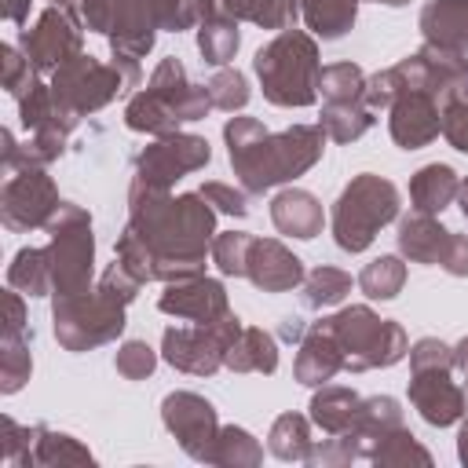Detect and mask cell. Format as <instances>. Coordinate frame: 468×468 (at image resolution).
<instances>
[{
	"mask_svg": "<svg viewBox=\"0 0 468 468\" xmlns=\"http://www.w3.org/2000/svg\"><path fill=\"white\" fill-rule=\"evenodd\" d=\"M402 282H406V267H402L395 256H380V260H373V263L358 274L362 292L373 296V300H391V296L402 289Z\"/></svg>",
	"mask_w": 468,
	"mask_h": 468,
	"instance_id": "f1b7e54d",
	"label": "cell"
},
{
	"mask_svg": "<svg viewBox=\"0 0 468 468\" xmlns=\"http://www.w3.org/2000/svg\"><path fill=\"white\" fill-rule=\"evenodd\" d=\"M428 44L464 51L468 48V0H431L420 15Z\"/></svg>",
	"mask_w": 468,
	"mask_h": 468,
	"instance_id": "ac0fdd59",
	"label": "cell"
},
{
	"mask_svg": "<svg viewBox=\"0 0 468 468\" xmlns=\"http://www.w3.org/2000/svg\"><path fill=\"white\" fill-rule=\"evenodd\" d=\"M325 329L336 336L344 355V366L369 369V366H391L406 355V336L395 322H380L369 307H347L333 318H325Z\"/></svg>",
	"mask_w": 468,
	"mask_h": 468,
	"instance_id": "277c9868",
	"label": "cell"
},
{
	"mask_svg": "<svg viewBox=\"0 0 468 468\" xmlns=\"http://www.w3.org/2000/svg\"><path fill=\"white\" fill-rule=\"evenodd\" d=\"M223 351H227V344L212 322H201V329H168L165 333V358L186 373H212L223 362Z\"/></svg>",
	"mask_w": 468,
	"mask_h": 468,
	"instance_id": "7c38bea8",
	"label": "cell"
},
{
	"mask_svg": "<svg viewBox=\"0 0 468 468\" xmlns=\"http://www.w3.org/2000/svg\"><path fill=\"white\" fill-rule=\"evenodd\" d=\"M245 274H249L260 289H267V292H285V289H292V285L303 282L300 260H296L282 241H252Z\"/></svg>",
	"mask_w": 468,
	"mask_h": 468,
	"instance_id": "9a60e30c",
	"label": "cell"
},
{
	"mask_svg": "<svg viewBox=\"0 0 468 468\" xmlns=\"http://www.w3.org/2000/svg\"><path fill=\"white\" fill-rule=\"evenodd\" d=\"M461 91H464V102H468V77H464V84H461Z\"/></svg>",
	"mask_w": 468,
	"mask_h": 468,
	"instance_id": "f6af8a7d",
	"label": "cell"
},
{
	"mask_svg": "<svg viewBox=\"0 0 468 468\" xmlns=\"http://www.w3.org/2000/svg\"><path fill=\"white\" fill-rule=\"evenodd\" d=\"M15 336L18 333H7V344H4V391H15L29 373V355H22V344Z\"/></svg>",
	"mask_w": 468,
	"mask_h": 468,
	"instance_id": "8d00e7d4",
	"label": "cell"
},
{
	"mask_svg": "<svg viewBox=\"0 0 468 468\" xmlns=\"http://www.w3.org/2000/svg\"><path fill=\"white\" fill-rule=\"evenodd\" d=\"M347 292H351V274H344V271H336V267H318V271H311L307 282H303V303H307V307L340 303Z\"/></svg>",
	"mask_w": 468,
	"mask_h": 468,
	"instance_id": "4316f807",
	"label": "cell"
},
{
	"mask_svg": "<svg viewBox=\"0 0 468 468\" xmlns=\"http://www.w3.org/2000/svg\"><path fill=\"white\" fill-rule=\"evenodd\" d=\"M340 366H344V355H340L336 336L325 329V322H322V325H314V329L307 333L303 347H300L296 377H300L303 384H325Z\"/></svg>",
	"mask_w": 468,
	"mask_h": 468,
	"instance_id": "ffe728a7",
	"label": "cell"
},
{
	"mask_svg": "<svg viewBox=\"0 0 468 468\" xmlns=\"http://www.w3.org/2000/svg\"><path fill=\"white\" fill-rule=\"evenodd\" d=\"M223 362L230 369H260V373H271L278 366V351H274V340L263 333V329H241L234 336V344L227 347Z\"/></svg>",
	"mask_w": 468,
	"mask_h": 468,
	"instance_id": "7402d4cb",
	"label": "cell"
},
{
	"mask_svg": "<svg viewBox=\"0 0 468 468\" xmlns=\"http://www.w3.org/2000/svg\"><path fill=\"white\" fill-rule=\"evenodd\" d=\"M117 369H121L124 377L139 380V377H146V373L154 369V351H150L146 344L132 340V344H124V347L117 351Z\"/></svg>",
	"mask_w": 468,
	"mask_h": 468,
	"instance_id": "e575fe53",
	"label": "cell"
},
{
	"mask_svg": "<svg viewBox=\"0 0 468 468\" xmlns=\"http://www.w3.org/2000/svg\"><path fill=\"white\" fill-rule=\"evenodd\" d=\"M22 40H26V55H29L33 66H40V69H48V66H55V62H66V55H73L77 44H80L73 22H69L66 15H58V11H48V15L37 22V29L26 33Z\"/></svg>",
	"mask_w": 468,
	"mask_h": 468,
	"instance_id": "2e32d148",
	"label": "cell"
},
{
	"mask_svg": "<svg viewBox=\"0 0 468 468\" xmlns=\"http://www.w3.org/2000/svg\"><path fill=\"white\" fill-rule=\"evenodd\" d=\"M303 18L318 37H340L355 22V0H300Z\"/></svg>",
	"mask_w": 468,
	"mask_h": 468,
	"instance_id": "cb8c5ba5",
	"label": "cell"
},
{
	"mask_svg": "<svg viewBox=\"0 0 468 468\" xmlns=\"http://www.w3.org/2000/svg\"><path fill=\"white\" fill-rule=\"evenodd\" d=\"M208 161V143L197 135H172L165 143H154L143 157H139V179L150 186H168L172 179H179L183 172H194Z\"/></svg>",
	"mask_w": 468,
	"mask_h": 468,
	"instance_id": "ba28073f",
	"label": "cell"
},
{
	"mask_svg": "<svg viewBox=\"0 0 468 468\" xmlns=\"http://www.w3.org/2000/svg\"><path fill=\"white\" fill-rule=\"evenodd\" d=\"M442 267H446L450 274H468V238H464V234H453Z\"/></svg>",
	"mask_w": 468,
	"mask_h": 468,
	"instance_id": "ab89813d",
	"label": "cell"
},
{
	"mask_svg": "<svg viewBox=\"0 0 468 468\" xmlns=\"http://www.w3.org/2000/svg\"><path fill=\"white\" fill-rule=\"evenodd\" d=\"M165 424L176 431V439L186 446V453L208 461V446L216 442V413L205 399L190 395V391H179V395H168L165 399Z\"/></svg>",
	"mask_w": 468,
	"mask_h": 468,
	"instance_id": "9c48e42d",
	"label": "cell"
},
{
	"mask_svg": "<svg viewBox=\"0 0 468 468\" xmlns=\"http://www.w3.org/2000/svg\"><path fill=\"white\" fill-rule=\"evenodd\" d=\"M442 132V113L435 106V95L428 91H402L391 102V135L399 146L417 150L431 143Z\"/></svg>",
	"mask_w": 468,
	"mask_h": 468,
	"instance_id": "30bf717a",
	"label": "cell"
},
{
	"mask_svg": "<svg viewBox=\"0 0 468 468\" xmlns=\"http://www.w3.org/2000/svg\"><path fill=\"white\" fill-rule=\"evenodd\" d=\"M256 73H260L263 95L271 102H278V106H307V102H314L322 66H318L311 37H303L296 29H285L278 40L260 48Z\"/></svg>",
	"mask_w": 468,
	"mask_h": 468,
	"instance_id": "7a4b0ae2",
	"label": "cell"
},
{
	"mask_svg": "<svg viewBox=\"0 0 468 468\" xmlns=\"http://www.w3.org/2000/svg\"><path fill=\"white\" fill-rule=\"evenodd\" d=\"M384 4H406V0H384Z\"/></svg>",
	"mask_w": 468,
	"mask_h": 468,
	"instance_id": "bcb514c9",
	"label": "cell"
},
{
	"mask_svg": "<svg viewBox=\"0 0 468 468\" xmlns=\"http://www.w3.org/2000/svg\"><path fill=\"white\" fill-rule=\"evenodd\" d=\"M208 99L219 110H238V106L249 102V84H245V77L238 69H223V73H216L208 80Z\"/></svg>",
	"mask_w": 468,
	"mask_h": 468,
	"instance_id": "d6a6232c",
	"label": "cell"
},
{
	"mask_svg": "<svg viewBox=\"0 0 468 468\" xmlns=\"http://www.w3.org/2000/svg\"><path fill=\"white\" fill-rule=\"evenodd\" d=\"M11 285H22L29 296H44L48 285H51V263H48V252L40 249H22L15 256V267H11Z\"/></svg>",
	"mask_w": 468,
	"mask_h": 468,
	"instance_id": "f546056e",
	"label": "cell"
},
{
	"mask_svg": "<svg viewBox=\"0 0 468 468\" xmlns=\"http://www.w3.org/2000/svg\"><path fill=\"white\" fill-rule=\"evenodd\" d=\"M450 241H453V234L442 230L428 212L406 216L399 227V249L417 263H442L450 252Z\"/></svg>",
	"mask_w": 468,
	"mask_h": 468,
	"instance_id": "e0dca14e",
	"label": "cell"
},
{
	"mask_svg": "<svg viewBox=\"0 0 468 468\" xmlns=\"http://www.w3.org/2000/svg\"><path fill=\"white\" fill-rule=\"evenodd\" d=\"M22 11H26V4H22V0H7V15H11L15 22H22Z\"/></svg>",
	"mask_w": 468,
	"mask_h": 468,
	"instance_id": "b9f144b4",
	"label": "cell"
},
{
	"mask_svg": "<svg viewBox=\"0 0 468 468\" xmlns=\"http://www.w3.org/2000/svg\"><path fill=\"white\" fill-rule=\"evenodd\" d=\"M461 461H468V424L461 428Z\"/></svg>",
	"mask_w": 468,
	"mask_h": 468,
	"instance_id": "7bdbcfd3",
	"label": "cell"
},
{
	"mask_svg": "<svg viewBox=\"0 0 468 468\" xmlns=\"http://www.w3.org/2000/svg\"><path fill=\"white\" fill-rule=\"evenodd\" d=\"M124 303H117L113 296H106L102 289L95 296L77 292V296H58L55 303V333L66 347L80 351L91 344H102L110 336H117L124 329Z\"/></svg>",
	"mask_w": 468,
	"mask_h": 468,
	"instance_id": "8992f818",
	"label": "cell"
},
{
	"mask_svg": "<svg viewBox=\"0 0 468 468\" xmlns=\"http://www.w3.org/2000/svg\"><path fill=\"white\" fill-rule=\"evenodd\" d=\"M453 366L464 373V391H468V340H461V347L453 351Z\"/></svg>",
	"mask_w": 468,
	"mask_h": 468,
	"instance_id": "60d3db41",
	"label": "cell"
},
{
	"mask_svg": "<svg viewBox=\"0 0 468 468\" xmlns=\"http://www.w3.org/2000/svg\"><path fill=\"white\" fill-rule=\"evenodd\" d=\"M457 190H461V186H457V176H453V168H446V165H428V168H420V172L413 176V183H410L413 208H417V212H428V216H431V212H442Z\"/></svg>",
	"mask_w": 468,
	"mask_h": 468,
	"instance_id": "44dd1931",
	"label": "cell"
},
{
	"mask_svg": "<svg viewBox=\"0 0 468 468\" xmlns=\"http://www.w3.org/2000/svg\"><path fill=\"white\" fill-rule=\"evenodd\" d=\"M121 91V77L117 69H106L99 66L95 58H77L69 66H62L55 73V88H51V99L55 106H66V113H80V110H95L102 106L106 99H113Z\"/></svg>",
	"mask_w": 468,
	"mask_h": 468,
	"instance_id": "52a82bcc",
	"label": "cell"
},
{
	"mask_svg": "<svg viewBox=\"0 0 468 468\" xmlns=\"http://www.w3.org/2000/svg\"><path fill=\"white\" fill-rule=\"evenodd\" d=\"M227 143H230V161L241 176V183L249 190H267L282 179L300 176L303 168H311L322 154V128H307L296 124L282 135H271L260 121L252 117H234L223 128Z\"/></svg>",
	"mask_w": 468,
	"mask_h": 468,
	"instance_id": "6da1fadb",
	"label": "cell"
},
{
	"mask_svg": "<svg viewBox=\"0 0 468 468\" xmlns=\"http://www.w3.org/2000/svg\"><path fill=\"white\" fill-rule=\"evenodd\" d=\"M369 124H373L369 110H362L358 102H329V106L322 110V124H318V128H322L329 139L347 143V139H358Z\"/></svg>",
	"mask_w": 468,
	"mask_h": 468,
	"instance_id": "d4e9b609",
	"label": "cell"
},
{
	"mask_svg": "<svg viewBox=\"0 0 468 468\" xmlns=\"http://www.w3.org/2000/svg\"><path fill=\"white\" fill-rule=\"evenodd\" d=\"M307 446H311V439H307V420H303V417L285 413V417L274 420L271 450H274L282 461H292V457L300 461V457H307Z\"/></svg>",
	"mask_w": 468,
	"mask_h": 468,
	"instance_id": "4dcf8cb0",
	"label": "cell"
},
{
	"mask_svg": "<svg viewBox=\"0 0 468 468\" xmlns=\"http://www.w3.org/2000/svg\"><path fill=\"white\" fill-rule=\"evenodd\" d=\"M201 197H205V201H216V208L234 212V216H245V212H249L245 194H238V190H230V186H223V183H205V186H201Z\"/></svg>",
	"mask_w": 468,
	"mask_h": 468,
	"instance_id": "f35d334b",
	"label": "cell"
},
{
	"mask_svg": "<svg viewBox=\"0 0 468 468\" xmlns=\"http://www.w3.org/2000/svg\"><path fill=\"white\" fill-rule=\"evenodd\" d=\"M410 399L428 424H450L464 413V391L450 380V369H413Z\"/></svg>",
	"mask_w": 468,
	"mask_h": 468,
	"instance_id": "4fadbf2b",
	"label": "cell"
},
{
	"mask_svg": "<svg viewBox=\"0 0 468 468\" xmlns=\"http://www.w3.org/2000/svg\"><path fill=\"white\" fill-rule=\"evenodd\" d=\"M399 212V194L388 179L380 176H358L336 201V212H333V234H336V245L347 249V252H362L373 234L395 219Z\"/></svg>",
	"mask_w": 468,
	"mask_h": 468,
	"instance_id": "3957f363",
	"label": "cell"
},
{
	"mask_svg": "<svg viewBox=\"0 0 468 468\" xmlns=\"http://www.w3.org/2000/svg\"><path fill=\"white\" fill-rule=\"evenodd\" d=\"M461 208H464V216H468V179L461 183Z\"/></svg>",
	"mask_w": 468,
	"mask_h": 468,
	"instance_id": "ee69618b",
	"label": "cell"
},
{
	"mask_svg": "<svg viewBox=\"0 0 468 468\" xmlns=\"http://www.w3.org/2000/svg\"><path fill=\"white\" fill-rule=\"evenodd\" d=\"M55 208H58V197H55L48 176H40V172H22L4 190V219L15 230L48 223V212H55Z\"/></svg>",
	"mask_w": 468,
	"mask_h": 468,
	"instance_id": "8fae6325",
	"label": "cell"
},
{
	"mask_svg": "<svg viewBox=\"0 0 468 468\" xmlns=\"http://www.w3.org/2000/svg\"><path fill=\"white\" fill-rule=\"evenodd\" d=\"M252 241H256V238H249V234H234V230H230V234H219V238L212 241V256H216L219 271H223V274H245Z\"/></svg>",
	"mask_w": 468,
	"mask_h": 468,
	"instance_id": "1f68e13d",
	"label": "cell"
},
{
	"mask_svg": "<svg viewBox=\"0 0 468 468\" xmlns=\"http://www.w3.org/2000/svg\"><path fill=\"white\" fill-rule=\"evenodd\" d=\"M358 406H362V402H358V395H355V391H344V388H325L322 395H314L311 413H314V420H318L325 431L340 435V431H347V428L355 424Z\"/></svg>",
	"mask_w": 468,
	"mask_h": 468,
	"instance_id": "603a6c76",
	"label": "cell"
},
{
	"mask_svg": "<svg viewBox=\"0 0 468 468\" xmlns=\"http://www.w3.org/2000/svg\"><path fill=\"white\" fill-rule=\"evenodd\" d=\"M442 135L468 154V102L464 99H450L442 110Z\"/></svg>",
	"mask_w": 468,
	"mask_h": 468,
	"instance_id": "836d02e7",
	"label": "cell"
},
{
	"mask_svg": "<svg viewBox=\"0 0 468 468\" xmlns=\"http://www.w3.org/2000/svg\"><path fill=\"white\" fill-rule=\"evenodd\" d=\"M318 88L329 102H358L362 91H366V77H362L358 66L340 62V66H325L318 73Z\"/></svg>",
	"mask_w": 468,
	"mask_h": 468,
	"instance_id": "83f0119b",
	"label": "cell"
},
{
	"mask_svg": "<svg viewBox=\"0 0 468 468\" xmlns=\"http://www.w3.org/2000/svg\"><path fill=\"white\" fill-rule=\"evenodd\" d=\"M216 442L223 446V453H216V461H238V453H245L249 461H260V446H256L252 435L241 431V428H223V431L216 435Z\"/></svg>",
	"mask_w": 468,
	"mask_h": 468,
	"instance_id": "d590c367",
	"label": "cell"
},
{
	"mask_svg": "<svg viewBox=\"0 0 468 468\" xmlns=\"http://www.w3.org/2000/svg\"><path fill=\"white\" fill-rule=\"evenodd\" d=\"M197 44H201L205 62L223 66V62H230L234 51H238V26H234L227 15H212V18H205Z\"/></svg>",
	"mask_w": 468,
	"mask_h": 468,
	"instance_id": "484cf974",
	"label": "cell"
},
{
	"mask_svg": "<svg viewBox=\"0 0 468 468\" xmlns=\"http://www.w3.org/2000/svg\"><path fill=\"white\" fill-rule=\"evenodd\" d=\"M274 227L292 238H314L322 230V205L307 190H282L271 205Z\"/></svg>",
	"mask_w": 468,
	"mask_h": 468,
	"instance_id": "d6986e66",
	"label": "cell"
},
{
	"mask_svg": "<svg viewBox=\"0 0 468 468\" xmlns=\"http://www.w3.org/2000/svg\"><path fill=\"white\" fill-rule=\"evenodd\" d=\"M51 230V249H48V263H51V282L58 289V296H77L88 289V274H91V227L88 216L73 205L55 208V216L48 219Z\"/></svg>",
	"mask_w": 468,
	"mask_h": 468,
	"instance_id": "5b68a950",
	"label": "cell"
},
{
	"mask_svg": "<svg viewBox=\"0 0 468 468\" xmlns=\"http://www.w3.org/2000/svg\"><path fill=\"white\" fill-rule=\"evenodd\" d=\"M161 311L179 314V318H194V322L201 325V322H212V318L227 314V292H223L219 282H208V278H183L179 285H172V289L161 296Z\"/></svg>",
	"mask_w": 468,
	"mask_h": 468,
	"instance_id": "5bb4252c",
	"label": "cell"
},
{
	"mask_svg": "<svg viewBox=\"0 0 468 468\" xmlns=\"http://www.w3.org/2000/svg\"><path fill=\"white\" fill-rule=\"evenodd\" d=\"M410 362L413 369H450L453 366V351L439 340H420L413 351H410Z\"/></svg>",
	"mask_w": 468,
	"mask_h": 468,
	"instance_id": "74e56055",
	"label": "cell"
}]
</instances>
